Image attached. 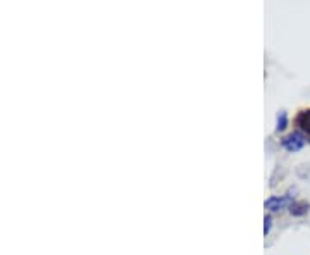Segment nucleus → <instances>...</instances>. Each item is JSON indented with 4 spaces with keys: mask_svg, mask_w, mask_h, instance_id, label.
Wrapping results in <instances>:
<instances>
[{
    "mask_svg": "<svg viewBox=\"0 0 310 255\" xmlns=\"http://www.w3.org/2000/svg\"><path fill=\"white\" fill-rule=\"evenodd\" d=\"M305 143H307V138H305V135L300 131L291 133V135L284 136V138L281 140V145H283L288 152H298V150L304 148Z\"/></svg>",
    "mask_w": 310,
    "mask_h": 255,
    "instance_id": "nucleus-1",
    "label": "nucleus"
},
{
    "mask_svg": "<svg viewBox=\"0 0 310 255\" xmlns=\"http://www.w3.org/2000/svg\"><path fill=\"white\" fill-rule=\"evenodd\" d=\"M295 126L300 133L310 136V109H302L295 116Z\"/></svg>",
    "mask_w": 310,
    "mask_h": 255,
    "instance_id": "nucleus-2",
    "label": "nucleus"
},
{
    "mask_svg": "<svg viewBox=\"0 0 310 255\" xmlns=\"http://www.w3.org/2000/svg\"><path fill=\"white\" fill-rule=\"evenodd\" d=\"M293 202H291L290 197H271L266 200V209H269V211H281V209H284L286 205H291Z\"/></svg>",
    "mask_w": 310,
    "mask_h": 255,
    "instance_id": "nucleus-3",
    "label": "nucleus"
},
{
    "mask_svg": "<svg viewBox=\"0 0 310 255\" xmlns=\"http://www.w3.org/2000/svg\"><path fill=\"white\" fill-rule=\"evenodd\" d=\"M307 211H309L307 202H293V204L290 205L291 216H304V214H307Z\"/></svg>",
    "mask_w": 310,
    "mask_h": 255,
    "instance_id": "nucleus-4",
    "label": "nucleus"
},
{
    "mask_svg": "<svg viewBox=\"0 0 310 255\" xmlns=\"http://www.w3.org/2000/svg\"><path fill=\"white\" fill-rule=\"evenodd\" d=\"M286 126H288V114L284 112V110H281L279 116H277V126H276V129H277V131H284Z\"/></svg>",
    "mask_w": 310,
    "mask_h": 255,
    "instance_id": "nucleus-5",
    "label": "nucleus"
},
{
    "mask_svg": "<svg viewBox=\"0 0 310 255\" xmlns=\"http://www.w3.org/2000/svg\"><path fill=\"white\" fill-rule=\"evenodd\" d=\"M271 226H273V218H271V216H266V219H264V235H269Z\"/></svg>",
    "mask_w": 310,
    "mask_h": 255,
    "instance_id": "nucleus-6",
    "label": "nucleus"
}]
</instances>
